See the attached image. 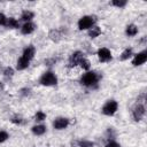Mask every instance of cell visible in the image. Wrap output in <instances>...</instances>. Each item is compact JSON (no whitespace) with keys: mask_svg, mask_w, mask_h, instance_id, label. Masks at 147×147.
<instances>
[{"mask_svg":"<svg viewBox=\"0 0 147 147\" xmlns=\"http://www.w3.org/2000/svg\"><path fill=\"white\" fill-rule=\"evenodd\" d=\"M98 79H99V77L94 71H87L80 78V83L85 86H92L98 83Z\"/></svg>","mask_w":147,"mask_h":147,"instance_id":"obj_1","label":"cell"},{"mask_svg":"<svg viewBox=\"0 0 147 147\" xmlns=\"http://www.w3.org/2000/svg\"><path fill=\"white\" fill-rule=\"evenodd\" d=\"M57 83V78L52 71H46L41 77H40V84L45 86H52Z\"/></svg>","mask_w":147,"mask_h":147,"instance_id":"obj_2","label":"cell"},{"mask_svg":"<svg viewBox=\"0 0 147 147\" xmlns=\"http://www.w3.org/2000/svg\"><path fill=\"white\" fill-rule=\"evenodd\" d=\"M117 108H118L117 102H116L115 100H109V101L106 102L105 106L102 107V113H103L105 115H107V116H111V115H114V114L116 113Z\"/></svg>","mask_w":147,"mask_h":147,"instance_id":"obj_3","label":"cell"},{"mask_svg":"<svg viewBox=\"0 0 147 147\" xmlns=\"http://www.w3.org/2000/svg\"><path fill=\"white\" fill-rule=\"evenodd\" d=\"M95 20L93 16H83L79 21H78V28L80 30H86V29H91L94 24Z\"/></svg>","mask_w":147,"mask_h":147,"instance_id":"obj_4","label":"cell"},{"mask_svg":"<svg viewBox=\"0 0 147 147\" xmlns=\"http://www.w3.org/2000/svg\"><path fill=\"white\" fill-rule=\"evenodd\" d=\"M82 59H84V54L79 51L75 52L71 54L70 59H69V63H68V67L69 68H72V67H76L79 64V62L82 61Z\"/></svg>","mask_w":147,"mask_h":147,"instance_id":"obj_5","label":"cell"},{"mask_svg":"<svg viewBox=\"0 0 147 147\" xmlns=\"http://www.w3.org/2000/svg\"><path fill=\"white\" fill-rule=\"evenodd\" d=\"M96 54H98L99 61H101V62H108V61L111 60V53H110V51L108 48L102 47V48H100Z\"/></svg>","mask_w":147,"mask_h":147,"instance_id":"obj_6","label":"cell"},{"mask_svg":"<svg viewBox=\"0 0 147 147\" xmlns=\"http://www.w3.org/2000/svg\"><path fill=\"white\" fill-rule=\"evenodd\" d=\"M69 125V119L65 117H57L53 122V126L56 130H63Z\"/></svg>","mask_w":147,"mask_h":147,"instance_id":"obj_7","label":"cell"},{"mask_svg":"<svg viewBox=\"0 0 147 147\" xmlns=\"http://www.w3.org/2000/svg\"><path fill=\"white\" fill-rule=\"evenodd\" d=\"M146 61H147V52H146V51H142V52L138 53V54L134 56V59H133V61H132V64H133L134 67H138V65L144 64Z\"/></svg>","mask_w":147,"mask_h":147,"instance_id":"obj_8","label":"cell"},{"mask_svg":"<svg viewBox=\"0 0 147 147\" xmlns=\"http://www.w3.org/2000/svg\"><path fill=\"white\" fill-rule=\"evenodd\" d=\"M145 115V106L142 103H138L133 108V118L136 121H140Z\"/></svg>","mask_w":147,"mask_h":147,"instance_id":"obj_9","label":"cell"},{"mask_svg":"<svg viewBox=\"0 0 147 147\" xmlns=\"http://www.w3.org/2000/svg\"><path fill=\"white\" fill-rule=\"evenodd\" d=\"M34 52H36L34 47H33L32 45H30V46H28V47L23 51V55H22V57H24L25 60L30 61V60L34 56Z\"/></svg>","mask_w":147,"mask_h":147,"instance_id":"obj_10","label":"cell"},{"mask_svg":"<svg viewBox=\"0 0 147 147\" xmlns=\"http://www.w3.org/2000/svg\"><path fill=\"white\" fill-rule=\"evenodd\" d=\"M34 28H36V25H34L33 23L26 22V23L21 28V32H22L23 34H29V33H31V32L34 31Z\"/></svg>","mask_w":147,"mask_h":147,"instance_id":"obj_11","label":"cell"},{"mask_svg":"<svg viewBox=\"0 0 147 147\" xmlns=\"http://www.w3.org/2000/svg\"><path fill=\"white\" fill-rule=\"evenodd\" d=\"M29 63H30V61H28V60H25L24 57H20L18 59V61H17V64H16V68L18 69V70H24V69H26L28 67H29Z\"/></svg>","mask_w":147,"mask_h":147,"instance_id":"obj_12","label":"cell"},{"mask_svg":"<svg viewBox=\"0 0 147 147\" xmlns=\"http://www.w3.org/2000/svg\"><path fill=\"white\" fill-rule=\"evenodd\" d=\"M125 33H126V36H129V37H133V36H136V34L138 33V28H137L134 24H130V25L126 26Z\"/></svg>","mask_w":147,"mask_h":147,"instance_id":"obj_13","label":"cell"},{"mask_svg":"<svg viewBox=\"0 0 147 147\" xmlns=\"http://www.w3.org/2000/svg\"><path fill=\"white\" fill-rule=\"evenodd\" d=\"M32 132L36 136H41L46 132V126L45 125H34L32 127Z\"/></svg>","mask_w":147,"mask_h":147,"instance_id":"obj_14","label":"cell"},{"mask_svg":"<svg viewBox=\"0 0 147 147\" xmlns=\"http://www.w3.org/2000/svg\"><path fill=\"white\" fill-rule=\"evenodd\" d=\"M49 38H51L53 41H59V40L61 39V33H60V31L56 30V29L51 30V31H49Z\"/></svg>","mask_w":147,"mask_h":147,"instance_id":"obj_15","label":"cell"},{"mask_svg":"<svg viewBox=\"0 0 147 147\" xmlns=\"http://www.w3.org/2000/svg\"><path fill=\"white\" fill-rule=\"evenodd\" d=\"M33 16H34V14H33L32 11H30V10H24V11L22 13L21 18H22L23 21H25V22H30V21L33 18Z\"/></svg>","mask_w":147,"mask_h":147,"instance_id":"obj_16","label":"cell"},{"mask_svg":"<svg viewBox=\"0 0 147 147\" xmlns=\"http://www.w3.org/2000/svg\"><path fill=\"white\" fill-rule=\"evenodd\" d=\"M6 26L15 29V28H18V26H20V24H18V21H17L16 18H14V17H9V18H7Z\"/></svg>","mask_w":147,"mask_h":147,"instance_id":"obj_17","label":"cell"},{"mask_svg":"<svg viewBox=\"0 0 147 147\" xmlns=\"http://www.w3.org/2000/svg\"><path fill=\"white\" fill-rule=\"evenodd\" d=\"M100 34H101V30H100L99 26H92L90 29V31H88V36L91 38H95V37H98Z\"/></svg>","mask_w":147,"mask_h":147,"instance_id":"obj_18","label":"cell"},{"mask_svg":"<svg viewBox=\"0 0 147 147\" xmlns=\"http://www.w3.org/2000/svg\"><path fill=\"white\" fill-rule=\"evenodd\" d=\"M131 55H132V48H126V49L121 54V60H122V61H125V60H127Z\"/></svg>","mask_w":147,"mask_h":147,"instance_id":"obj_19","label":"cell"},{"mask_svg":"<svg viewBox=\"0 0 147 147\" xmlns=\"http://www.w3.org/2000/svg\"><path fill=\"white\" fill-rule=\"evenodd\" d=\"M79 65H80L84 70H88V69H90V67H91V63H90V61H88V60H86V59L84 57V59H82V61L79 62Z\"/></svg>","mask_w":147,"mask_h":147,"instance_id":"obj_20","label":"cell"},{"mask_svg":"<svg viewBox=\"0 0 147 147\" xmlns=\"http://www.w3.org/2000/svg\"><path fill=\"white\" fill-rule=\"evenodd\" d=\"M46 118V114L44 111H37V114L34 115V119L38 121V122H41Z\"/></svg>","mask_w":147,"mask_h":147,"instance_id":"obj_21","label":"cell"},{"mask_svg":"<svg viewBox=\"0 0 147 147\" xmlns=\"http://www.w3.org/2000/svg\"><path fill=\"white\" fill-rule=\"evenodd\" d=\"M78 144H79V147H93L94 146V144L88 140H80Z\"/></svg>","mask_w":147,"mask_h":147,"instance_id":"obj_22","label":"cell"},{"mask_svg":"<svg viewBox=\"0 0 147 147\" xmlns=\"http://www.w3.org/2000/svg\"><path fill=\"white\" fill-rule=\"evenodd\" d=\"M111 3L114 6H116V7H124L126 5V1L125 0H114Z\"/></svg>","mask_w":147,"mask_h":147,"instance_id":"obj_23","label":"cell"},{"mask_svg":"<svg viewBox=\"0 0 147 147\" xmlns=\"http://www.w3.org/2000/svg\"><path fill=\"white\" fill-rule=\"evenodd\" d=\"M3 75H5L6 77H11V76L14 75V70H13L10 67H8V68H6V69L3 70Z\"/></svg>","mask_w":147,"mask_h":147,"instance_id":"obj_24","label":"cell"},{"mask_svg":"<svg viewBox=\"0 0 147 147\" xmlns=\"http://www.w3.org/2000/svg\"><path fill=\"white\" fill-rule=\"evenodd\" d=\"M11 122H13L14 124H21V123L23 122V118H22L20 115H15V116L11 118Z\"/></svg>","mask_w":147,"mask_h":147,"instance_id":"obj_25","label":"cell"},{"mask_svg":"<svg viewBox=\"0 0 147 147\" xmlns=\"http://www.w3.org/2000/svg\"><path fill=\"white\" fill-rule=\"evenodd\" d=\"M8 139V133L6 131H0V142H3Z\"/></svg>","mask_w":147,"mask_h":147,"instance_id":"obj_26","label":"cell"},{"mask_svg":"<svg viewBox=\"0 0 147 147\" xmlns=\"http://www.w3.org/2000/svg\"><path fill=\"white\" fill-rule=\"evenodd\" d=\"M6 23H7V17L2 13H0V25H6Z\"/></svg>","mask_w":147,"mask_h":147,"instance_id":"obj_27","label":"cell"},{"mask_svg":"<svg viewBox=\"0 0 147 147\" xmlns=\"http://www.w3.org/2000/svg\"><path fill=\"white\" fill-rule=\"evenodd\" d=\"M106 147H121L116 141H108L106 144Z\"/></svg>","mask_w":147,"mask_h":147,"instance_id":"obj_28","label":"cell"}]
</instances>
